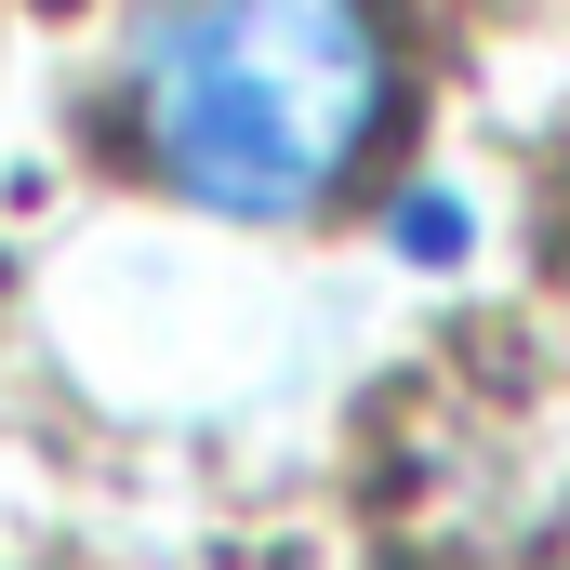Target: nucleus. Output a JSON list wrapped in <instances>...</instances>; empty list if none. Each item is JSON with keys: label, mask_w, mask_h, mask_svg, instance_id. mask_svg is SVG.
Wrapping results in <instances>:
<instances>
[{"label": "nucleus", "mask_w": 570, "mask_h": 570, "mask_svg": "<svg viewBox=\"0 0 570 570\" xmlns=\"http://www.w3.org/2000/svg\"><path fill=\"white\" fill-rule=\"evenodd\" d=\"M146 159L199 213H318L385 134L372 0H173L134 53Z\"/></svg>", "instance_id": "obj_1"}]
</instances>
